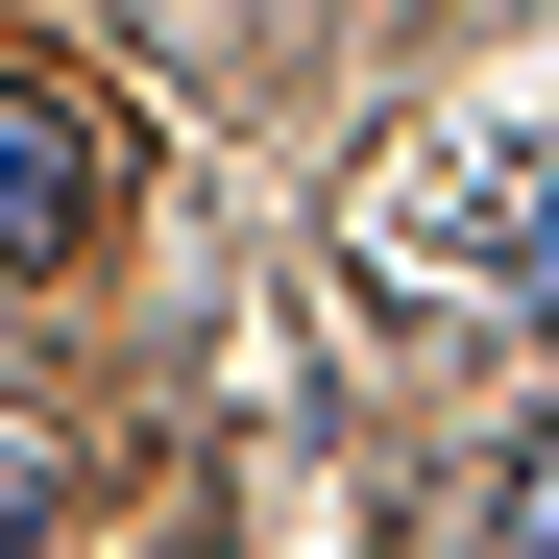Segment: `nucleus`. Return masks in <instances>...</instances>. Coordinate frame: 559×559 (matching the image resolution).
Masks as SVG:
<instances>
[{
    "mask_svg": "<svg viewBox=\"0 0 559 559\" xmlns=\"http://www.w3.org/2000/svg\"><path fill=\"white\" fill-rule=\"evenodd\" d=\"M73 219H98V122H73L49 73H0V267H49Z\"/></svg>",
    "mask_w": 559,
    "mask_h": 559,
    "instance_id": "f257e3e1",
    "label": "nucleus"
},
{
    "mask_svg": "<svg viewBox=\"0 0 559 559\" xmlns=\"http://www.w3.org/2000/svg\"><path fill=\"white\" fill-rule=\"evenodd\" d=\"M487 559H559V414H535V438L487 462Z\"/></svg>",
    "mask_w": 559,
    "mask_h": 559,
    "instance_id": "f03ea898",
    "label": "nucleus"
},
{
    "mask_svg": "<svg viewBox=\"0 0 559 559\" xmlns=\"http://www.w3.org/2000/svg\"><path fill=\"white\" fill-rule=\"evenodd\" d=\"M462 195L511 219V293H559V146H535V170H462Z\"/></svg>",
    "mask_w": 559,
    "mask_h": 559,
    "instance_id": "7ed1b4c3",
    "label": "nucleus"
}]
</instances>
